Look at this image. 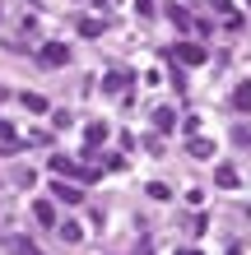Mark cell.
<instances>
[{
    "label": "cell",
    "instance_id": "cell-1",
    "mask_svg": "<svg viewBox=\"0 0 251 255\" xmlns=\"http://www.w3.org/2000/svg\"><path fill=\"white\" fill-rule=\"evenodd\" d=\"M177 61H182V65H205L210 51H205L200 42H182V47H177Z\"/></svg>",
    "mask_w": 251,
    "mask_h": 255
},
{
    "label": "cell",
    "instance_id": "cell-2",
    "mask_svg": "<svg viewBox=\"0 0 251 255\" xmlns=\"http://www.w3.org/2000/svg\"><path fill=\"white\" fill-rule=\"evenodd\" d=\"M65 61H70V51L61 42H47V47H42V65H65Z\"/></svg>",
    "mask_w": 251,
    "mask_h": 255
},
{
    "label": "cell",
    "instance_id": "cell-3",
    "mask_svg": "<svg viewBox=\"0 0 251 255\" xmlns=\"http://www.w3.org/2000/svg\"><path fill=\"white\" fill-rule=\"evenodd\" d=\"M214 181L224 186V190H238V167H228V162H219V172H214Z\"/></svg>",
    "mask_w": 251,
    "mask_h": 255
},
{
    "label": "cell",
    "instance_id": "cell-4",
    "mask_svg": "<svg viewBox=\"0 0 251 255\" xmlns=\"http://www.w3.org/2000/svg\"><path fill=\"white\" fill-rule=\"evenodd\" d=\"M51 195H56V200H65V204H79V200H84V190H79V186H65V181L51 186Z\"/></svg>",
    "mask_w": 251,
    "mask_h": 255
},
{
    "label": "cell",
    "instance_id": "cell-5",
    "mask_svg": "<svg viewBox=\"0 0 251 255\" xmlns=\"http://www.w3.org/2000/svg\"><path fill=\"white\" fill-rule=\"evenodd\" d=\"M33 218L51 228V223H56V204H51V200H37V204H33Z\"/></svg>",
    "mask_w": 251,
    "mask_h": 255
},
{
    "label": "cell",
    "instance_id": "cell-6",
    "mask_svg": "<svg viewBox=\"0 0 251 255\" xmlns=\"http://www.w3.org/2000/svg\"><path fill=\"white\" fill-rule=\"evenodd\" d=\"M233 107H238V112H251V84H238V88H233Z\"/></svg>",
    "mask_w": 251,
    "mask_h": 255
},
{
    "label": "cell",
    "instance_id": "cell-7",
    "mask_svg": "<svg viewBox=\"0 0 251 255\" xmlns=\"http://www.w3.org/2000/svg\"><path fill=\"white\" fill-rule=\"evenodd\" d=\"M172 126H177V116H172L168 107H158V112H154V130H158V134H168Z\"/></svg>",
    "mask_w": 251,
    "mask_h": 255
},
{
    "label": "cell",
    "instance_id": "cell-8",
    "mask_svg": "<svg viewBox=\"0 0 251 255\" xmlns=\"http://www.w3.org/2000/svg\"><path fill=\"white\" fill-rule=\"evenodd\" d=\"M186 148H191V158H210V153H214V144H210V139H200V134H196Z\"/></svg>",
    "mask_w": 251,
    "mask_h": 255
},
{
    "label": "cell",
    "instance_id": "cell-9",
    "mask_svg": "<svg viewBox=\"0 0 251 255\" xmlns=\"http://www.w3.org/2000/svg\"><path fill=\"white\" fill-rule=\"evenodd\" d=\"M102 88H112V93H121V88H126V74H121V70H112L107 79H102Z\"/></svg>",
    "mask_w": 251,
    "mask_h": 255
},
{
    "label": "cell",
    "instance_id": "cell-10",
    "mask_svg": "<svg viewBox=\"0 0 251 255\" xmlns=\"http://www.w3.org/2000/svg\"><path fill=\"white\" fill-rule=\"evenodd\" d=\"M23 107L28 112H47V98H42V93H23Z\"/></svg>",
    "mask_w": 251,
    "mask_h": 255
},
{
    "label": "cell",
    "instance_id": "cell-11",
    "mask_svg": "<svg viewBox=\"0 0 251 255\" xmlns=\"http://www.w3.org/2000/svg\"><path fill=\"white\" fill-rule=\"evenodd\" d=\"M84 134H88V144H102V139H107V126H98V121H93Z\"/></svg>",
    "mask_w": 251,
    "mask_h": 255
},
{
    "label": "cell",
    "instance_id": "cell-12",
    "mask_svg": "<svg viewBox=\"0 0 251 255\" xmlns=\"http://www.w3.org/2000/svg\"><path fill=\"white\" fill-rule=\"evenodd\" d=\"M79 33H84V37H98L102 23H98V19H79Z\"/></svg>",
    "mask_w": 251,
    "mask_h": 255
},
{
    "label": "cell",
    "instance_id": "cell-13",
    "mask_svg": "<svg viewBox=\"0 0 251 255\" xmlns=\"http://www.w3.org/2000/svg\"><path fill=\"white\" fill-rule=\"evenodd\" d=\"M149 195H154V200H172V190L163 181H149Z\"/></svg>",
    "mask_w": 251,
    "mask_h": 255
},
{
    "label": "cell",
    "instance_id": "cell-14",
    "mask_svg": "<svg viewBox=\"0 0 251 255\" xmlns=\"http://www.w3.org/2000/svg\"><path fill=\"white\" fill-rule=\"evenodd\" d=\"M61 237H65V242H70V246H75V242H79V237H84V232L75 228V223H65V228H61Z\"/></svg>",
    "mask_w": 251,
    "mask_h": 255
},
{
    "label": "cell",
    "instance_id": "cell-15",
    "mask_svg": "<svg viewBox=\"0 0 251 255\" xmlns=\"http://www.w3.org/2000/svg\"><path fill=\"white\" fill-rule=\"evenodd\" d=\"M0 139H5V144H14V130H9L5 121H0Z\"/></svg>",
    "mask_w": 251,
    "mask_h": 255
},
{
    "label": "cell",
    "instance_id": "cell-16",
    "mask_svg": "<svg viewBox=\"0 0 251 255\" xmlns=\"http://www.w3.org/2000/svg\"><path fill=\"white\" fill-rule=\"evenodd\" d=\"M135 5H140V14H154V0H135Z\"/></svg>",
    "mask_w": 251,
    "mask_h": 255
},
{
    "label": "cell",
    "instance_id": "cell-17",
    "mask_svg": "<svg viewBox=\"0 0 251 255\" xmlns=\"http://www.w3.org/2000/svg\"><path fill=\"white\" fill-rule=\"evenodd\" d=\"M177 255H200V251H196V246H186V251H177Z\"/></svg>",
    "mask_w": 251,
    "mask_h": 255
},
{
    "label": "cell",
    "instance_id": "cell-18",
    "mask_svg": "<svg viewBox=\"0 0 251 255\" xmlns=\"http://www.w3.org/2000/svg\"><path fill=\"white\" fill-rule=\"evenodd\" d=\"M0 98H5V88H0Z\"/></svg>",
    "mask_w": 251,
    "mask_h": 255
}]
</instances>
